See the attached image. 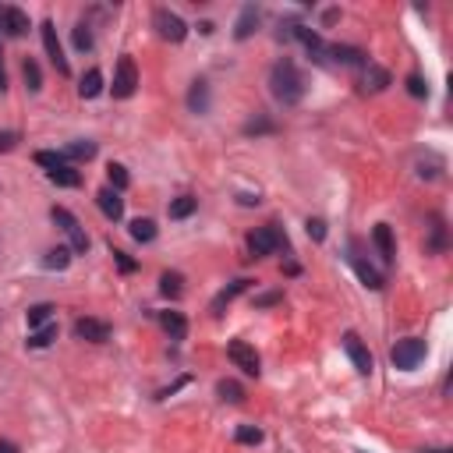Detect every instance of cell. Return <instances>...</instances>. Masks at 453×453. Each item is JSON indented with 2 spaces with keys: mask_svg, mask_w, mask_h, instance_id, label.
<instances>
[{
  "mask_svg": "<svg viewBox=\"0 0 453 453\" xmlns=\"http://www.w3.org/2000/svg\"><path fill=\"white\" fill-rule=\"evenodd\" d=\"M270 92L283 103V106H294V103H301L305 99V78H301V71L294 68V61H276L270 71Z\"/></svg>",
  "mask_w": 453,
  "mask_h": 453,
  "instance_id": "6da1fadb",
  "label": "cell"
},
{
  "mask_svg": "<svg viewBox=\"0 0 453 453\" xmlns=\"http://www.w3.org/2000/svg\"><path fill=\"white\" fill-rule=\"evenodd\" d=\"M280 248H287V238L280 234L276 223H266V227H259V230L248 234V252H252V259H266V255L280 252Z\"/></svg>",
  "mask_w": 453,
  "mask_h": 453,
  "instance_id": "7a4b0ae2",
  "label": "cell"
},
{
  "mask_svg": "<svg viewBox=\"0 0 453 453\" xmlns=\"http://www.w3.org/2000/svg\"><path fill=\"white\" fill-rule=\"evenodd\" d=\"M422 358H425V340H418V337H404V340H397L393 351H390V362H393V368H400V372L418 368Z\"/></svg>",
  "mask_w": 453,
  "mask_h": 453,
  "instance_id": "3957f363",
  "label": "cell"
},
{
  "mask_svg": "<svg viewBox=\"0 0 453 453\" xmlns=\"http://www.w3.org/2000/svg\"><path fill=\"white\" fill-rule=\"evenodd\" d=\"M50 216H54V223H61V230L71 238V252H78V255H86L89 252V234H86V227L64 209V205H54L50 209Z\"/></svg>",
  "mask_w": 453,
  "mask_h": 453,
  "instance_id": "277c9868",
  "label": "cell"
},
{
  "mask_svg": "<svg viewBox=\"0 0 453 453\" xmlns=\"http://www.w3.org/2000/svg\"><path fill=\"white\" fill-rule=\"evenodd\" d=\"M153 25H156V32H160L167 43H181L184 36H188L184 18L178 11H170V7H156V11H153Z\"/></svg>",
  "mask_w": 453,
  "mask_h": 453,
  "instance_id": "5b68a950",
  "label": "cell"
},
{
  "mask_svg": "<svg viewBox=\"0 0 453 453\" xmlns=\"http://www.w3.org/2000/svg\"><path fill=\"white\" fill-rule=\"evenodd\" d=\"M113 99H131L138 89V71H135V61L131 57H121L117 61V71H113Z\"/></svg>",
  "mask_w": 453,
  "mask_h": 453,
  "instance_id": "8992f818",
  "label": "cell"
},
{
  "mask_svg": "<svg viewBox=\"0 0 453 453\" xmlns=\"http://www.w3.org/2000/svg\"><path fill=\"white\" fill-rule=\"evenodd\" d=\"M227 358L238 365L245 375H259V372H263V362H259L255 347L245 344V340H230V344H227Z\"/></svg>",
  "mask_w": 453,
  "mask_h": 453,
  "instance_id": "52a82bcc",
  "label": "cell"
},
{
  "mask_svg": "<svg viewBox=\"0 0 453 453\" xmlns=\"http://www.w3.org/2000/svg\"><path fill=\"white\" fill-rule=\"evenodd\" d=\"M39 36H43V50H46L50 64H54L61 75H71V68H68V57H64V50H61V39H57V29H54V21H43V25H39Z\"/></svg>",
  "mask_w": 453,
  "mask_h": 453,
  "instance_id": "ba28073f",
  "label": "cell"
},
{
  "mask_svg": "<svg viewBox=\"0 0 453 453\" xmlns=\"http://www.w3.org/2000/svg\"><path fill=\"white\" fill-rule=\"evenodd\" d=\"M0 29H4V36L18 39V36L29 32V14L18 11V7H11V4H4V7H0Z\"/></svg>",
  "mask_w": 453,
  "mask_h": 453,
  "instance_id": "9c48e42d",
  "label": "cell"
},
{
  "mask_svg": "<svg viewBox=\"0 0 453 453\" xmlns=\"http://www.w3.org/2000/svg\"><path fill=\"white\" fill-rule=\"evenodd\" d=\"M344 351H347V358L355 362V368H358L362 375L372 372V365H375V362H372V351L362 344V337H358V333H347V337H344Z\"/></svg>",
  "mask_w": 453,
  "mask_h": 453,
  "instance_id": "30bf717a",
  "label": "cell"
},
{
  "mask_svg": "<svg viewBox=\"0 0 453 453\" xmlns=\"http://www.w3.org/2000/svg\"><path fill=\"white\" fill-rule=\"evenodd\" d=\"M75 337H78V340H89V344H106V340H110V326H106L103 319H89V315H86V319L75 322Z\"/></svg>",
  "mask_w": 453,
  "mask_h": 453,
  "instance_id": "8fae6325",
  "label": "cell"
},
{
  "mask_svg": "<svg viewBox=\"0 0 453 453\" xmlns=\"http://www.w3.org/2000/svg\"><path fill=\"white\" fill-rule=\"evenodd\" d=\"M290 36H294V39H297L305 50H308V57H312L315 64H322V61H326V57H322V54H326V46H322V39H319V32H315V29L294 25V29H290Z\"/></svg>",
  "mask_w": 453,
  "mask_h": 453,
  "instance_id": "7c38bea8",
  "label": "cell"
},
{
  "mask_svg": "<svg viewBox=\"0 0 453 453\" xmlns=\"http://www.w3.org/2000/svg\"><path fill=\"white\" fill-rule=\"evenodd\" d=\"M96 205H99V213L106 216V220H121L124 216V198H121V191H113V188H103L99 195H96Z\"/></svg>",
  "mask_w": 453,
  "mask_h": 453,
  "instance_id": "4fadbf2b",
  "label": "cell"
},
{
  "mask_svg": "<svg viewBox=\"0 0 453 453\" xmlns=\"http://www.w3.org/2000/svg\"><path fill=\"white\" fill-rule=\"evenodd\" d=\"M386 86H390V71L368 61L362 68V92H382Z\"/></svg>",
  "mask_w": 453,
  "mask_h": 453,
  "instance_id": "5bb4252c",
  "label": "cell"
},
{
  "mask_svg": "<svg viewBox=\"0 0 453 453\" xmlns=\"http://www.w3.org/2000/svg\"><path fill=\"white\" fill-rule=\"evenodd\" d=\"M372 241H375V248H379L382 263L390 266V263L397 259V245H393V230H390L386 223H375V230H372Z\"/></svg>",
  "mask_w": 453,
  "mask_h": 453,
  "instance_id": "9a60e30c",
  "label": "cell"
},
{
  "mask_svg": "<svg viewBox=\"0 0 453 453\" xmlns=\"http://www.w3.org/2000/svg\"><path fill=\"white\" fill-rule=\"evenodd\" d=\"M326 54H330L337 64H347V68H365V64H368L358 46H340V43H333V46H326Z\"/></svg>",
  "mask_w": 453,
  "mask_h": 453,
  "instance_id": "2e32d148",
  "label": "cell"
},
{
  "mask_svg": "<svg viewBox=\"0 0 453 453\" xmlns=\"http://www.w3.org/2000/svg\"><path fill=\"white\" fill-rule=\"evenodd\" d=\"M255 29H259V7L255 4H245L241 14H238V25H234V39H248Z\"/></svg>",
  "mask_w": 453,
  "mask_h": 453,
  "instance_id": "e0dca14e",
  "label": "cell"
},
{
  "mask_svg": "<svg viewBox=\"0 0 453 453\" xmlns=\"http://www.w3.org/2000/svg\"><path fill=\"white\" fill-rule=\"evenodd\" d=\"M248 283H252V280H234L230 287H223V290L213 297V315H223V308H227L238 294H245V290H248Z\"/></svg>",
  "mask_w": 453,
  "mask_h": 453,
  "instance_id": "ac0fdd59",
  "label": "cell"
},
{
  "mask_svg": "<svg viewBox=\"0 0 453 453\" xmlns=\"http://www.w3.org/2000/svg\"><path fill=\"white\" fill-rule=\"evenodd\" d=\"M188 110L191 113H209V86L205 82H191V89H188Z\"/></svg>",
  "mask_w": 453,
  "mask_h": 453,
  "instance_id": "d6986e66",
  "label": "cell"
},
{
  "mask_svg": "<svg viewBox=\"0 0 453 453\" xmlns=\"http://www.w3.org/2000/svg\"><path fill=\"white\" fill-rule=\"evenodd\" d=\"M351 263H355V270H358V276L365 280V287H372V290H382V283H386V280H382V273L375 270L372 263H365L362 255H351Z\"/></svg>",
  "mask_w": 453,
  "mask_h": 453,
  "instance_id": "ffe728a7",
  "label": "cell"
},
{
  "mask_svg": "<svg viewBox=\"0 0 453 453\" xmlns=\"http://www.w3.org/2000/svg\"><path fill=\"white\" fill-rule=\"evenodd\" d=\"M160 326L170 333V340H184L188 337V322L181 312H160Z\"/></svg>",
  "mask_w": 453,
  "mask_h": 453,
  "instance_id": "44dd1931",
  "label": "cell"
},
{
  "mask_svg": "<svg viewBox=\"0 0 453 453\" xmlns=\"http://www.w3.org/2000/svg\"><path fill=\"white\" fill-rule=\"evenodd\" d=\"M99 92H103V71L92 68V71L82 75V82H78V96H82V99H96Z\"/></svg>",
  "mask_w": 453,
  "mask_h": 453,
  "instance_id": "7402d4cb",
  "label": "cell"
},
{
  "mask_svg": "<svg viewBox=\"0 0 453 453\" xmlns=\"http://www.w3.org/2000/svg\"><path fill=\"white\" fill-rule=\"evenodd\" d=\"M46 178H50V181L57 184V188H78V184H82V174H78V170H75L71 163H64V167L50 170Z\"/></svg>",
  "mask_w": 453,
  "mask_h": 453,
  "instance_id": "603a6c76",
  "label": "cell"
},
{
  "mask_svg": "<svg viewBox=\"0 0 453 453\" xmlns=\"http://www.w3.org/2000/svg\"><path fill=\"white\" fill-rule=\"evenodd\" d=\"M131 238H135L138 245H149V241H156V223H153L149 216H138V220L131 223Z\"/></svg>",
  "mask_w": 453,
  "mask_h": 453,
  "instance_id": "cb8c5ba5",
  "label": "cell"
},
{
  "mask_svg": "<svg viewBox=\"0 0 453 453\" xmlns=\"http://www.w3.org/2000/svg\"><path fill=\"white\" fill-rule=\"evenodd\" d=\"M54 340H57V322H46V326H39V330L29 333V347H36V351L39 347H50Z\"/></svg>",
  "mask_w": 453,
  "mask_h": 453,
  "instance_id": "d4e9b609",
  "label": "cell"
},
{
  "mask_svg": "<svg viewBox=\"0 0 453 453\" xmlns=\"http://www.w3.org/2000/svg\"><path fill=\"white\" fill-rule=\"evenodd\" d=\"M216 393H220V400H227V404H241V400H245V386L234 382V379H220V382H216Z\"/></svg>",
  "mask_w": 453,
  "mask_h": 453,
  "instance_id": "484cf974",
  "label": "cell"
},
{
  "mask_svg": "<svg viewBox=\"0 0 453 453\" xmlns=\"http://www.w3.org/2000/svg\"><path fill=\"white\" fill-rule=\"evenodd\" d=\"M43 266H46V270H68V266H71V248H64V245L50 248L46 259H43Z\"/></svg>",
  "mask_w": 453,
  "mask_h": 453,
  "instance_id": "4316f807",
  "label": "cell"
},
{
  "mask_svg": "<svg viewBox=\"0 0 453 453\" xmlns=\"http://www.w3.org/2000/svg\"><path fill=\"white\" fill-rule=\"evenodd\" d=\"M195 209H198V198L181 195V198H174V202H170V209H167V213H170V220H188Z\"/></svg>",
  "mask_w": 453,
  "mask_h": 453,
  "instance_id": "83f0119b",
  "label": "cell"
},
{
  "mask_svg": "<svg viewBox=\"0 0 453 453\" xmlns=\"http://www.w3.org/2000/svg\"><path fill=\"white\" fill-rule=\"evenodd\" d=\"M61 156H64L68 163H71V160H78V163H82V160H92V156H96V142H71Z\"/></svg>",
  "mask_w": 453,
  "mask_h": 453,
  "instance_id": "f1b7e54d",
  "label": "cell"
},
{
  "mask_svg": "<svg viewBox=\"0 0 453 453\" xmlns=\"http://www.w3.org/2000/svg\"><path fill=\"white\" fill-rule=\"evenodd\" d=\"M160 290H163V297H181L184 276L181 273H163V276H160Z\"/></svg>",
  "mask_w": 453,
  "mask_h": 453,
  "instance_id": "f546056e",
  "label": "cell"
},
{
  "mask_svg": "<svg viewBox=\"0 0 453 453\" xmlns=\"http://www.w3.org/2000/svg\"><path fill=\"white\" fill-rule=\"evenodd\" d=\"M71 39H75V50H78V54H89L92 46H96V39H92V29L86 25V21H78V25H75Z\"/></svg>",
  "mask_w": 453,
  "mask_h": 453,
  "instance_id": "4dcf8cb0",
  "label": "cell"
},
{
  "mask_svg": "<svg viewBox=\"0 0 453 453\" xmlns=\"http://www.w3.org/2000/svg\"><path fill=\"white\" fill-rule=\"evenodd\" d=\"M21 75H25V86H29V92H39V89H43V71H39V64H36L32 57L21 64Z\"/></svg>",
  "mask_w": 453,
  "mask_h": 453,
  "instance_id": "1f68e13d",
  "label": "cell"
},
{
  "mask_svg": "<svg viewBox=\"0 0 453 453\" xmlns=\"http://www.w3.org/2000/svg\"><path fill=\"white\" fill-rule=\"evenodd\" d=\"M50 315H54V305H32L29 308V330H39V326H46L50 322Z\"/></svg>",
  "mask_w": 453,
  "mask_h": 453,
  "instance_id": "d6a6232c",
  "label": "cell"
},
{
  "mask_svg": "<svg viewBox=\"0 0 453 453\" xmlns=\"http://www.w3.org/2000/svg\"><path fill=\"white\" fill-rule=\"evenodd\" d=\"M106 174H110V188H113V191H124L128 181H131V178H128V170H124L121 163H110V167H106Z\"/></svg>",
  "mask_w": 453,
  "mask_h": 453,
  "instance_id": "836d02e7",
  "label": "cell"
},
{
  "mask_svg": "<svg viewBox=\"0 0 453 453\" xmlns=\"http://www.w3.org/2000/svg\"><path fill=\"white\" fill-rule=\"evenodd\" d=\"M36 163H39V167H46V174H50V170H57V167H64L68 160H64L61 153H46V149H43V153H36Z\"/></svg>",
  "mask_w": 453,
  "mask_h": 453,
  "instance_id": "e575fe53",
  "label": "cell"
},
{
  "mask_svg": "<svg viewBox=\"0 0 453 453\" xmlns=\"http://www.w3.org/2000/svg\"><path fill=\"white\" fill-rule=\"evenodd\" d=\"M238 443H245V447H259V443H263V429H255V425H241V429H238Z\"/></svg>",
  "mask_w": 453,
  "mask_h": 453,
  "instance_id": "d590c367",
  "label": "cell"
},
{
  "mask_svg": "<svg viewBox=\"0 0 453 453\" xmlns=\"http://www.w3.org/2000/svg\"><path fill=\"white\" fill-rule=\"evenodd\" d=\"M407 92H411L414 99H425V96H429V82H425L422 75H411V78H407Z\"/></svg>",
  "mask_w": 453,
  "mask_h": 453,
  "instance_id": "8d00e7d4",
  "label": "cell"
},
{
  "mask_svg": "<svg viewBox=\"0 0 453 453\" xmlns=\"http://www.w3.org/2000/svg\"><path fill=\"white\" fill-rule=\"evenodd\" d=\"M305 227H308V238H315V241L326 238V223H322V220H308Z\"/></svg>",
  "mask_w": 453,
  "mask_h": 453,
  "instance_id": "74e56055",
  "label": "cell"
},
{
  "mask_svg": "<svg viewBox=\"0 0 453 453\" xmlns=\"http://www.w3.org/2000/svg\"><path fill=\"white\" fill-rule=\"evenodd\" d=\"M18 146V131H4L0 135V153H7V149H14Z\"/></svg>",
  "mask_w": 453,
  "mask_h": 453,
  "instance_id": "f35d334b",
  "label": "cell"
},
{
  "mask_svg": "<svg viewBox=\"0 0 453 453\" xmlns=\"http://www.w3.org/2000/svg\"><path fill=\"white\" fill-rule=\"evenodd\" d=\"M113 259H117L121 273H131V270H135V259H128V252H113Z\"/></svg>",
  "mask_w": 453,
  "mask_h": 453,
  "instance_id": "ab89813d",
  "label": "cell"
},
{
  "mask_svg": "<svg viewBox=\"0 0 453 453\" xmlns=\"http://www.w3.org/2000/svg\"><path fill=\"white\" fill-rule=\"evenodd\" d=\"M241 205H259V195H238Z\"/></svg>",
  "mask_w": 453,
  "mask_h": 453,
  "instance_id": "60d3db41",
  "label": "cell"
},
{
  "mask_svg": "<svg viewBox=\"0 0 453 453\" xmlns=\"http://www.w3.org/2000/svg\"><path fill=\"white\" fill-rule=\"evenodd\" d=\"M0 453H18V447H14V443H7V439H0Z\"/></svg>",
  "mask_w": 453,
  "mask_h": 453,
  "instance_id": "b9f144b4",
  "label": "cell"
},
{
  "mask_svg": "<svg viewBox=\"0 0 453 453\" xmlns=\"http://www.w3.org/2000/svg\"><path fill=\"white\" fill-rule=\"evenodd\" d=\"M7 89V75H4V64H0V92Z\"/></svg>",
  "mask_w": 453,
  "mask_h": 453,
  "instance_id": "7bdbcfd3",
  "label": "cell"
},
{
  "mask_svg": "<svg viewBox=\"0 0 453 453\" xmlns=\"http://www.w3.org/2000/svg\"><path fill=\"white\" fill-rule=\"evenodd\" d=\"M422 453H453V450H447V447H443V450H422Z\"/></svg>",
  "mask_w": 453,
  "mask_h": 453,
  "instance_id": "ee69618b",
  "label": "cell"
},
{
  "mask_svg": "<svg viewBox=\"0 0 453 453\" xmlns=\"http://www.w3.org/2000/svg\"><path fill=\"white\" fill-rule=\"evenodd\" d=\"M0 64H4V50H0Z\"/></svg>",
  "mask_w": 453,
  "mask_h": 453,
  "instance_id": "f6af8a7d",
  "label": "cell"
}]
</instances>
